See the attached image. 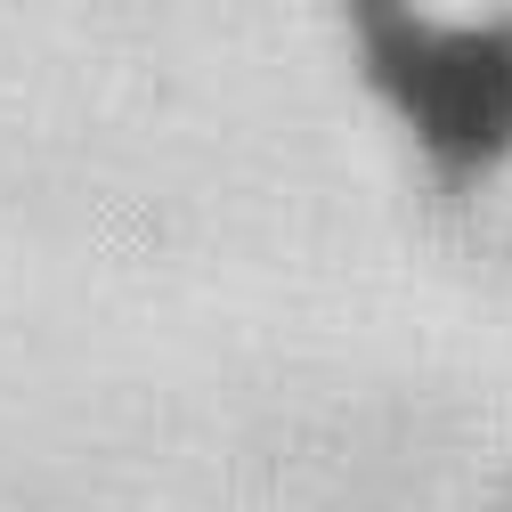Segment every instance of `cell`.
Here are the masks:
<instances>
[{
	"mask_svg": "<svg viewBox=\"0 0 512 512\" xmlns=\"http://www.w3.org/2000/svg\"><path fill=\"white\" fill-rule=\"evenodd\" d=\"M382 49L399 106L447 163H480L512 139V33H423L399 25Z\"/></svg>",
	"mask_w": 512,
	"mask_h": 512,
	"instance_id": "6da1fadb",
	"label": "cell"
}]
</instances>
